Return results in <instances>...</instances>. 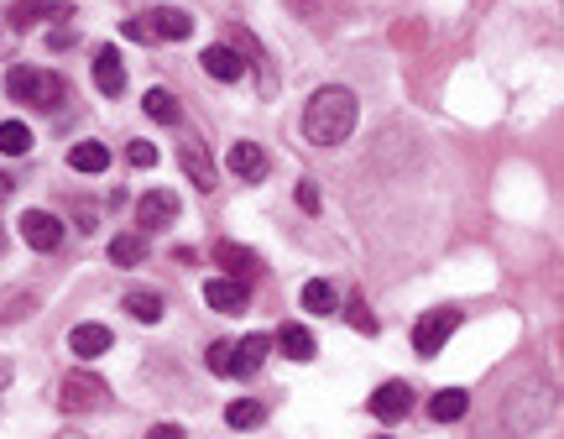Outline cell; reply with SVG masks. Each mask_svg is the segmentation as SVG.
I'll list each match as a JSON object with an SVG mask.
<instances>
[{
    "label": "cell",
    "instance_id": "cell-1",
    "mask_svg": "<svg viewBox=\"0 0 564 439\" xmlns=\"http://www.w3.org/2000/svg\"><path fill=\"white\" fill-rule=\"evenodd\" d=\"M356 115H361L356 95H350L345 84H329L303 105V136H309L314 147H340L345 136L356 131Z\"/></svg>",
    "mask_w": 564,
    "mask_h": 439
},
{
    "label": "cell",
    "instance_id": "cell-2",
    "mask_svg": "<svg viewBox=\"0 0 564 439\" xmlns=\"http://www.w3.org/2000/svg\"><path fill=\"white\" fill-rule=\"evenodd\" d=\"M549 419V387H538V382H523L512 392V403H507V413H502V424H507V434H533L538 424Z\"/></svg>",
    "mask_w": 564,
    "mask_h": 439
},
{
    "label": "cell",
    "instance_id": "cell-3",
    "mask_svg": "<svg viewBox=\"0 0 564 439\" xmlns=\"http://www.w3.org/2000/svg\"><path fill=\"white\" fill-rule=\"evenodd\" d=\"M58 408H63V413L110 408V387H105V377H94V372H68V377L58 382Z\"/></svg>",
    "mask_w": 564,
    "mask_h": 439
},
{
    "label": "cell",
    "instance_id": "cell-4",
    "mask_svg": "<svg viewBox=\"0 0 564 439\" xmlns=\"http://www.w3.org/2000/svg\"><path fill=\"white\" fill-rule=\"evenodd\" d=\"M455 330H460V309H450V304H444V309H429V314L413 325V351H418V356H439L444 340H450Z\"/></svg>",
    "mask_w": 564,
    "mask_h": 439
},
{
    "label": "cell",
    "instance_id": "cell-5",
    "mask_svg": "<svg viewBox=\"0 0 564 439\" xmlns=\"http://www.w3.org/2000/svg\"><path fill=\"white\" fill-rule=\"evenodd\" d=\"M371 413L382 424H403L408 413H413V387L408 382H382V387L371 392Z\"/></svg>",
    "mask_w": 564,
    "mask_h": 439
},
{
    "label": "cell",
    "instance_id": "cell-6",
    "mask_svg": "<svg viewBox=\"0 0 564 439\" xmlns=\"http://www.w3.org/2000/svg\"><path fill=\"white\" fill-rule=\"evenodd\" d=\"M141 21H147V37L152 42H183V37H194V16L178 11V6H157V11H147Z\"/></svg>",
    "mask_w": 564,
    "mask_h": 439
},
{
    "label": "cell",
    "instance_id": "cell-7",
    "mask_svg": "<svg viewBox=\"0 0 564 439\" xmlns=\"http://www.w3.org/2000/svg\"><path fill=\"white\" fill-rule=\"evenodd\" d=\"M21 241L32 251H58L63 246V220L47 215V210H27L21 215Z\"/></svg>",
    "mask_w": 564,
    "mask_h": 439
},
{
    "label": "cell",
    "instance_id": "cell-8",
    "mask_svg": "<svg viewBox=\"0 0 564 439\" xmlns=\"http://www.w3.org/2000/svg\"><path fill=\"white\" fill-rule=\"evenodd\" d=\"M272 351V335H246V340H230V372L225 377H256L262 361Z\"/></svg>",
    "mask_w": 564,
    "mask_h": 439
},
{
    "label": "cell",
    "instance_id": "cell-9",
    "mask_svg": "<svg viewBox=\"0 0 564 439\" xmlns=\"http://www.w3.org/2000/svg\"><path fill=\"white\" fill-rule=\"evenodd\" d=\"M204 304L215 314H246V283H235V277H209L204 283Z\"/></svg>",
    "mask_w": 564,
    "mask_h": 439
},
{
    "label": "cell",
    "instance_id": "cell-10",
    "mask_svg": "<svg viewBox=\"0 0 564 439\" xmlns=\"http://www.w3.org/2000/svg\"><path fill=\"white\" fill-rule=\"evenodd\" d=\"M136 220H141V230H162V225H173V220H178V194H168V189L141 194Z\"/></svg>",
    "mask_w": 564,
    "mask_h": 439
},
{
    "label": "cell",
    "instance_id": "cell-11",
    "mask_svg": "<svg viewBox=\"0 0 564 439\" xmlns=\"http://www.w3.org/2000/svg\"><path fill=\"white\" fill-rule=\"evenodd\" d=\"M204 74L220 79V84H235L246 74V58L230 48V42H215V48H204Z\"/></svg>",
    "mask_w": 564,
    "mask_h": 439
},
{
    "label": "cell",
    "instance_id": "cell-12",
    "mask_svg": "<svg viewBox=\"0 0 564 439\" xmlns=\"http://www.w3.org/2000/svg\"><path fill=\"white\" fill-rule=\"evenodd\" d=\"M225 163H230V173L241 178V183H262L267 178V152L256 147V142H235Z\"/></svg>",
    "mask_w": 564,
    "mask_h": 439
},
{
    "label": "cell",
    "instance_id": "cell-13",
    "mask_svg": "<svg viewBox=\"0 0 564 439\" xmlns=\"http://www.w3.org/2000/svg\"><path fill=\"white\" fill-rule=\"evenodd\" d=\"M94 89H100V95H121V89H126V63H121L115 48L94 53Z\"/></svg>",
    "mask_w": 564,
    "mask_h": 439
},
{
    "label": "cell",
    "instance_id": "cell-14",
    "mask_svg": "<svg viewBox=\"0 0 564 439\" xmlns=\"http://www.w3.org/2000/svg\"><path fill=\"white\" fill-rule=\"evenodd\" d=\"M178 168L188 173V183H194V189H215V183H220V173H215V163H209V152H199L194 142H188L183 152H178Z\"/></svg>",
    "mask_w": 564,
    "mask_h": 439
},
{
    "label": "cell",
    "instance_id": "cell-15",
    "mask_svg": "<svg viewBox=\"0 0 564 439\" xmlns=\"http://www.w3.org/2000/svg\"><path fill=\"white\" fill-rule=\"evenodd\" d=\"M68 351H74L79 361L105 356L110 351V330L105 325H74V330H68Z\"/></svg>",
    "mask_w": 564,
    "mask_h": 439
},
{
    "label": "cell",
    "instance_id": "cell-16",
    "mask_svg": "<svg viewBox=\"0 0 564 439\" xmlns=\"http://www.w3.org/2000/svg\"><path fill=\"white\" fill-rule=\"evenodd\" d=\"M215 262L225 267V277H235V283H241V277H256V251H246V246H235V241H220L215 246Z\"/></svg>",
    "mask_w": 564,
    "mask_h": 439
},
{
    "label": "cell",
    "instance_id": "cell-17",
    "mask_svg": "<svg viewBox=\"0 0 564 439\" xmlns=\"http://www.w3.org/2000/svg\"><path fill=\"white\" fill-rule=\"evenodd\" d=\"M272 345H277V351L288 356V361H314V351H319L314 335L303 330V325H282V330L272 335Z\"/></svg>",
    "mask_w": 564,
    "mask_h": 439
},
{
    "label": "cell",
    "instance_id": "cell-18",
    "mask_svg": "<svg viewBox=\"0 0 564 439\" xmlns=\"http://www.w3.org/2000/svg\"><path fill=\"white\" fill-rule=\"evenodd\" d=\"M121 304H126V314H131V319H141V325H157V319L168 314L162 293H152V288H131V293L121 298Z\"/></svg>",
    "mask_w": 564,
    "mask_h": 439
},
{
    "label": "cell",
    "instance_id": "cell-19",
    "mask_svg": "<svg viewBox=\"0 0 564 439\" xmlns=\"http://www.w3.org/2000/svg\"><path fill=\"white\" fill-rule=\"evenodd\" d=\"M110 262L115 267H141L147 262V236H141V230H121V236L110 241Z\"/></svg>",
    "mask_w": 564,
    "mask_h": 439
},
{
    "label": "cell",
    "instance_id": "cell-20",
    "mask_svg": "<svg viewBox=\"0 0 564 439\" xmlns=\"http://www.w3.org/2000/svg\"><path fill=\"white\" fill-rule=\"evenodd\" d=\"M465 408H470V398L460 387H444V392H434L429 398V419L434 424H455V419H465Z\"/></svg>",
    "mask_w": 564,
    "mask_h": 439
},
{
    "label": "cell",
    "instance_id": "cell-21",
    "mask_svg": "<svg viewBox=\"0 0 564 439\" xmlns=\"http://www.w3.org/2000/svg\"><path fill=\"white\" fill-rule=\"evenodd\" d=\"M47 16H68V6H47V0H16V6H11V27H16V32H32L37 21H47Z\"/></svg>",
    "mask_w": 564,
    "mask_h": 439
},
{
    "label": "cell",
    "instance_id": "cell-22",
    "mask_svg": "<svg viewBox=\"0 0 564 439\" xmlns=\"http://www.w3.org/2000/svg\"><path fill=\"white\" fill-rule=\"evenodd\" d=\"M63 74H53V68H37V79H32V105L37 110H58L63 105Z\"/></svg>",
    "mask_w": 564,
    "mask_h": 439
},
{
    "label": "cell",
    "instance_id": "cell-23",
    "mask_svg": "<svg viewBox=\"0 0 564 439\" xmlns=\"http://www.w3.org/2000/svg\"><path fill=\"white\" fill-rule=\"evenodd\" d=\"M68 168H74V173H105L110 168V147H100V142L68 147Z\"/></svg>",
    "mask_w": 564,
    "mask_h": 439
},
{
    "label": "cell",
    "instance_id": "cell-24",
    "mask_svg": "<svg viewBox=\"0 0 564 439\" xmlns=\"http://www.w3.org/2000/svg\"><path fill=\"white\" fill-rule=\"evenodd\" d=\"M141 110H147L152 121H162V126H178V121H183V110H178V100L168 95V89H147V100H141Z\"/></svg>",
    "mask_w": 564,
    "mask_h": 439
},
{
    "label": "cell",
    "instance_id": "cell-25",
    "mask_svg": "<svg viewBox=\"0 0 564 439\" xmlns=\"http://www.w3.org/2000/svg\"><path fill=\"white\" fill-rule=\"evenodd\" d=\"M303 309L309 314H335L340 309V293L324 283V277H314V283H303Z\"/></svg>",
    "mask_w": 564,
    "mask_h": 439
},
{
    "label": "cell",
    "instance_id": "cell-26",
    "mask_svg": "<svg viewBox=\"0 0 564 439\" xmlns=\"http://www.w3.org/2000/svg\"><path fill=\"white\" fill-rule=\"evenodd\" d=\"M262 419H267V408L256 403V398H235V403L225 408V424H230V429H256Z\"/></svg>",
    "mask_w": 564,
    "mask_h": 439
},
{
    "label": "cell",
    "instance_id": "cell-27",
    "mask_svg": "<svg viewBox=\"0 0 564 439\" xmlns=\"http://www.w3.org/2000/svg\"><path fill=\"white\" fill-rule=\"evenodd\" d=\"M27 147H32L27 121H0V152H6V157H21Z\"/></svg>",
    "mask_w": 564,
    "mask_h": 439
},
{
    "label": "cell",
    "instance_id": "cell-28",
    "mask_svg": "<svg viewBox=\"0 0 564 439\" xmlns=\"http://www.w3.org/2000/svg\"><path fill=\"white\" fill-rule=\"evenodd\" d=\"M345 319H350V325H356L361 335H376V314L361 304V298H350V304H345Z\"/></svg>",
    "mask_w": 564,
    "mask_h": 439
},
{
    "label": "cell",
    "instance_id": "cell-29",
    "mask_svg": "<svg viewBox=\"0 0 564 439\" xmlns=\"http://www.w3.org/2000/svg\"><path fill=\"white\" fill-rule=\"evenodd\" d=\"M204 361H209V372H215V377H225V372H230V340H215V345L204 351Z\"/></svg>",
    "mask_w": 564,
    "mask_h": 439
},
{
    "label": "cell",
    "instance_id": "cell-30",
    "mask_svg": "<svg viewBox=\"0 0 564 439\" xmlns=\"http://www.w3.org/2000/svg\"><path fill=\"white\" fill-rule=\"evenodd\" d=\"M126 157H131V168H152V163H157V147H152V142H131Z\"/></svg>",
    "mask_w": 564,
    "mask_h": 439
},
{
    "label": "cell",
    "instance_id": "cell-31",
    "mask_svg": "<svg viewBox=\"0 0 564 439\" xmlns=\"http://www.w3.org/2000/svg\"><path fill=\"white\" fill-rule=\"evenodd\" d=\"M298 204H303L309 215H319V189H314V183H298Z\"/></svg>",
    "mask_w": 564,
    "mask_h": 439
},
{
    "label": "cell",
    "instance_id": "cell-32",
    "mask_svg": "<svg viewBox=\"0 0 564 439\" xmlns=\"http://www.w3.org/2000/svg\"><path fill=\"white\" fill-rule=\"evenodd\" d=\"M147 439H188V434H183V429H178V424H157V429H152V434H147Z\"/></svg>",
    "mask_w": 564,
    "mask_h": 439
},
{
    "label": "cell",
    "instance_id": "cell-33",
    "mask_svg": "<svg viewBox=\"0 0 564 439\" xmlns=\"http://www.w3.org/2000/svg\"><path fill=\"white\" fill-rule=\"evenodd\" d=\"M476 439H512V434H507V424H486Z\"/></svg>",
    "mask_w": 564,
    "mask_h": 439
},
{
    "label": "cell",
    "instance_id": "cell-34",
    "mask_svg": "<svg viewBox=\"0 0 564 439\" xmlns=\"http://www.w3.org/2000/svg\"><path fill=\"white\" fill-rule=\"evenodd\" d=\"M11 189H16V183H11V173H0V204L11 199Z\"/></svg>",
    "mask_w": 564,
    "mask_h": 439
},
{
    "label": "cell",
    "instance_id": "cell-35",
    "mask_svg": "<svg viewBox=\"0 0 564 439\" xmlns=\"http://www.w3.org/2000/svg\"><path fill=\"white\" fill-rule=\"evenodd\" d=\"M11 387V361H0V392Z\"/></svg>",
    "mask_w": 564,
    "mask_h": 439
},
{
    "label": "cell",
    "instance_id": "cell-36",
    "mask_svg": "<svg viewBox=\"0 0 564 439\" xmlns=\"http://www.w3.org/2000/svg\"><path fill=\"white\" fill-rule=\"evenodd\" d=\"M58 439H84V434H58Z\"/></svg>",
    "mask_w": 564,
    "mask_h": 439
},
{
    "label": "cell",
    "instance_id": "cell-37",
    "mask_svg": "<svg viewBox=\"0 0 564 439\" xmlns=\"http://www.w3.org/2000/svg\"><path fill=\"white\" fill-rule=\"evenodd\" d=\"M0 251H6V230H0Z\"/></svg>",
    "mask_w": 564,
    "mask_h": 439
},
{
    "label": "cell",
    "instance_id": "cell-38",
    "mask_svg": "<svg viewBox=\"0 0 564 439\" xmlns=\"http://www.w3.org/2000/svg\"><path fill=\"white\" fill-rule=\"evenodd\" d=\"M382 439H387V434H382Z\"/></svg>",
    "mask_w": 564,
    "mask_h": 439
}]
</instances>
